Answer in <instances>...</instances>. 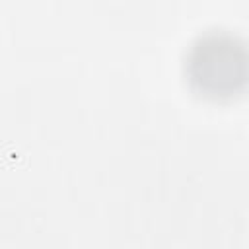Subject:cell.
<instances>
[{"label":"cell","instance_id":"6da1fadb","mask_svg":"<svg viewBox=\"0 0 249 249\" xmlns=\"http://www.w3.org/2000/svg\"><path fill=\"white\" fill-rule=\"evenodd\" d=\"M185 76L206 99H231L245 86L247 54L230 31L214 29L198 35L185 54Z\"/></svg>","mask_w":249,"mask_h":249}]
</instances>
